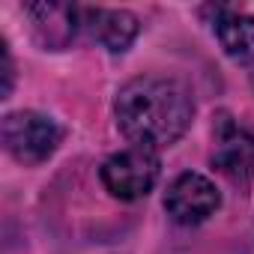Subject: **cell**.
Here are the masks:
<instances>
[{
  "label": "cell",
  "instance_id": "cell-1",
  "mask_svg": "<svg viewBox=\"0 0 254 254\" xmlns=\"http://www.w3.org/2000/svg\"><path fill=\"white\" fill-rule=\"evenodd\" d=\"M117 126L132 144H144L153 150L177 144L191 126V96L180 81L141 75L132 78L114 102Z\"/></svg>",
  "mask_w": 254,
  "mask_h": 254
},
{
  "label": "cell",
  "instance_id": "cell-6",
  "mask_svg": "<svg viewBox=\"0 0 254 254\" xmlns=\"http://www.w3.org/2000/svg\"><path fill=\"white\" fill-rule=\"evenodd\" d=\"M81 27L114 54L126 51L138 36V18L126 9H81Z\"/></svg>",
  "mask_w": 254,
  "mask_h": 254
},
{
  "label": "cell",
  "instance_id": "cell-9",
  "mask_svg": "<svg viewBox=\"0 0 254 254\" xmlns=\"http://www.w3.org/2000/svg\"><path fill=\"white\" fill-rule=\"evenodd\" d=\"M12 81H15V72H12V57H9V45L0 39V96H9L12 93Z\"/></svg>",
  "mask_w": 254,
  "mask_h": 254
},
{
  "label": "cell",
  "instance_id": "cell-3",
  "mask_svg": "<svg viewBox=\"0 0 254 254\" xmlns=\"http://www.w3.org/2000/svg\"><path fill=\"white\" fill-rule=\"evenodd\" d=\"M159 180V150L132 144L123 153L111 156L102 165V183L105 189L120 200H138L144 197Z\"/></svg>",
  "mask_w": 254,
  "mask_h": 254
},
{
  "label": "cell",
  "instance_id": "cell-2",
  "mask_svg": "<svg viewBox=\"0 0 254 254\" xmlns=\"http://www.w3.org/2000/svg\"><path fill=\"white\" fill-rule=\"evenodd\" d=\"M0 138H3L6 153L15 162L39 165L57 150L63 132H60V126L45 114L15 111V114H6L3 123H0Z\"/></svg>",
  "mask_w": 254,
  "mask_h": 254
},
{
  "label": "cell",
  "instance_id": "cell-5",
  "mask_svg": "<svg viewBox=\"0 0 254 254\" xmlns=\"http://www.w3.org/2000/svg\"><path fill=\"white\" fill-rule=\"evenodd\" d=\"M212 138V165L230 180H248V174L254 171V138L227 114H218Z\"/></svg>",
  "mask_w": 254,
  "mask_h": 254
},
{
  "label": "cell",
  "instance_id": "cell-7",
  "mask_svg": "<svg viewBox=\"0 0 254 254\" xmlns=\"http://www.w3.org/2000/svg\"><path fill=\"white\" fill-rule=\"evenodd\" d=\"M24 15L30 18L39 42L45 48H63L81 27V9L66 3H27Z\"/></svg>",
  "mask_w": 254,
  "mask_h": 254
},
{
  "label": "cell",
  "instance_id": "cell-8",
  "mask_svg": "<svg viewBox=\"0 0 254 254\" xmlns=\"http://www.w3.org/2000/svg\"><path fill=\"white\" fill-rule=\"evenodd\" d=\"M215 36L224 54L242 66H254V18L239 12H224L215 18Z\"/></svg>",
  "mask_w": 254,
  "mask_h": 254
},
{
  "label": "cell",
  "instance_id": "cell-4",
  "mask_svg": "<svg viewBox=\"0 0 254 254\" xmlns=\"http://www.w3.org/2000/svg\"><path fill=\"white\" fill-rule=\"evenodd\" d=\"M218 203H221L218 189L206 177L191 174V171L180 174L168 186V194H165V209L177 224H200L218 209Z\"/></svg>",
  "mask_w": 254,
  "mask_h": 254
}]
</instances>
